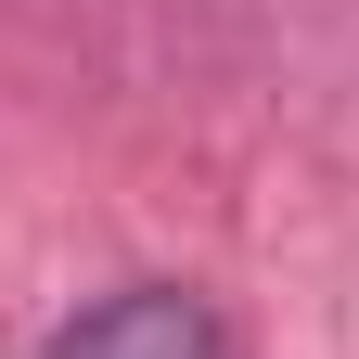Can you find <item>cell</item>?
Wrapping results in <instances>:
<instances>
[{
  "mask_svg": "<svg viewBox=\"0 0 359 359\" xmlns=\"http://www.w3.org/2000/svg\"><path fill=\"white\" fill-rule=\"evenodd\" d=\"M39 359H231V321L205 295H180V283H116L77 321L39 334Z\"/></svg>",
  "mask_w": 359,
  "mask_h": 359,
  "instance_id": "obj_1",
  "label": "cell"
}]
</instances>
